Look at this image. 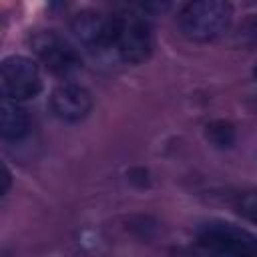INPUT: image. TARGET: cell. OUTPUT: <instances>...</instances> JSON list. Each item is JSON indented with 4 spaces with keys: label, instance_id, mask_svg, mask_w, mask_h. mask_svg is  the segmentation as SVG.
Listing matches in <instances>:
<instances>
[{
    "label": "cell",
    "instance_id": "6da1fadb",
    "mask_svg": "<svg viewBox=\"0 0 257 257\" xmlns=\"http://www.w3.org/2000/svg\"><path fill=\"white\" fill-rule=\"evenodd\" d=\"M233 22L229 0H189L179 12V28L193 42H209L223 36Z\"/></svg>",
    "mask_w": 257,
    "mask_h": 257
},
{
    "label": "cell",
    "instance_id": "7a4b0ae2",
    "mask_svg": "<svg viewBox=\"0 0 257 257\" xmlns=\"http://www.w3.org/2000/svg\"><path fill=\"white\" fill-rule=\"evenodd\" d=\"M30 48L52 74L70 76L82 66L76 46L54 30H36L30 36Z\"/></svg>",
    "mask_w": 257,
    "mask_h": 257
},
{
    "label": "cell",
    "instance_id": "3957f363",
    "mask_svg": "<svg viewBox=\"0 0 257 257\" xmlns=\"http://www.w3.org/2000/svg\"><path fill=\"white\" fill-rule=\"evenodd\" d=\"M197 239L203 247L221 255L253 257L257 255V237L247 229L225 221H209L197 231Z\"/></svg>",
    "mask_w": 257,
    "mask_h": 257
},
{
    "label": "cell",
    "instance_id": "277c9868",
    "mask_svg": "<svg viewBox=\"0 0 257 257\" xmlns=\"http://www.w3.org/2000/svg\"><path fill=\"white\" fill-rule=\"evenodd\" d=\"M0 84H2L4 98L18 102V100L34 98L42 88V78L32 58L14 54L2 60Z\"/></svg>",
    "mask_w": 257,
    "mask_h": 257
},
{
    "label": "cell",
    "instance_id": "5b68a950",
    "mask_svg": "<svg viewBox=\"0 0 257 257\" xmlns=\"http://www.w3.org/2000/svg\"><path fill=\"white\" fill-rule=\"evenodd\" d=\"M120 60L128 64H141L149 58L153 38L149 24L139 16H116L114 46Z\"/></svg>",
    "mask_w": 257,
    "mask_h": 257
},
{
    "label": "cell",
    "instance_id": "8992f818",
    "mask_svg": "<svg viewBox=\"0 0 257 257\" xmlns=\"http://www.w3.org/2000/svg\"><path fill=\"white\" fill-rule=\"evenodd\" d=\"M116 16L84 10L72 20L74 38L90 50H110L114 46Z\"/></svg>",
    "mask_w": 257,
    "mask_h": 257
},
{
    "label": "cell",
    "instance_id": "52a82bcc",
    "mask_svg": "<svg viewBox=\"0 0 257 257\" xmlns=\"http://www.w3.org/2000/svg\"><path fill=\"white\" fill-rule=\"evenodd\" d=\"M50 108L60 120L78 122L84 116H88L92 108V94L80 84L64 82L52 90Z\"/></svg>",
    "mask_w": 257,
    "mask_h": 257
},
{
    "label": "cell",
    "instance_id": "ba28073f",
    "mask_svg": "<svg viewBox=\"0 0 257 257\" xmlns=\"http://www.w3.org/2000/svg\"><path fill=\"white\" fill-rule=\"evenodd\" d=\"M30 128V120L24 108L16 104V100L4 98L0 104V131L6 141H20L26 137Z\"/></svg>",
    "mask_w": 257,
    "mask_h": 257
},
{
    "label": "cell",
    "instance_id": "9c48e42d",
    "mask_svg": "<svg viewBox=\"0 0 257 257\" xmlns=\"http://www.w3.org/2000/svg\"><path fill=\"white\" fill-rule=\"evenodd\" d=\"M207 139L217 149H229L235 143V128L225 120H215L207 124Z\"/></svg>",
    "mask_w": 257,
    "mask_h": 257
},
{
    "label": "cell",
    "instance_id": "30bf717a",
    "mask_svg": "<svg viewBox=\"0 0 257 257\" xmlns=\"http://www.w3.org/2000/svg\"><path fill=\"white\" fill-rule=\"evenodd\" d=\"M237 211L251 223L257 225V193H245L237 201Z\"/></svg>",
    "mask_w": 257,
    "mask_h": 257
},
{
    "label": "cell",
    "instance_id": "8fae6325",
    "mask_svg": "<svg viewBox=\"0 0 257 257\" xmlns=\"http://www.w3.org/2000/svg\"><path fill=\"white\" fill-rule=\"evenodd\" d=\"M135 2L147 12H165L173 4V0H135Z\"/></svg>",
    "mask_w": 257,
    "mask_h": 257
},
{
    "label": "cell",
    "instance_id": "7c38bea8",
    "mask_svg": "<svg viewBox=\"0 0 257 257\" xmlns=\"http://www.w3.org/2000/svg\"><path fill=\"white\" fill-rule=\"evenodd\" d=\"M8 187H10V171L6 165H2V195L8 193Z\"/></svg>",
    "mask_w": 257,
    "mask_h": 257
},
{
    "label": "cell",
    "instance_id": "4fadbf2b",
    "mask_svg": "<svg viewBox=\"0 0 257 257\" xmlns=\"http://www.w3.org/2000/svg\"><path fill=\"white\" fill-rule=\"evenodd\" d=\"M253 76L257 78V62H255V66H253Z\"/></svg>",
    "mask_w": 257,
    "mask_h": 257
}]
</instances>
